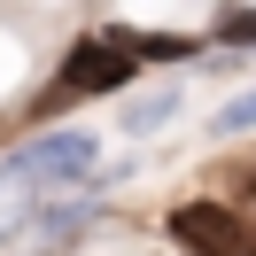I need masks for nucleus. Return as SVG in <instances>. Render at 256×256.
Returning <instances> with one entry per match:
<instances>
[{
	"label": "nucleus",
	"mask_w": 256,
	"mask_h": 256,
	"mask_svg": "<svg viewBox=\"0 0 256 256\" xmlns=\"http://www.w3.org/2000/svg\"><path fill=\"white\" fill-rule=\"evenodd\" d=\"M86 171H94V140L86 132H54V140H39V148L0 163L8 186H62V178H86Z\"/></svg>",
	"instance_id": "obj_2"
},
{
	"label": "nucleus",
	"mask_w": 256,
	"mask_h": 256,
	"mask_svg": "<svg viewBox=\"0 0 256 256\" xmlns=\"http://www.w3.org/2000/svg\"><path fill=\"white\" fill-rule=\"evenodd\" d=\"M240 256H256V225H248V240H240Z\"/></svg>",
	"instance_id": "obj_6"
},
{
	"label": "nucleus",
	"mask_w": 256,
	"mask_h": 256,
	"mask_svg": "<svg viewBox=\"0 0 256 256\" xmlns=\"http://www.w3.org/2000/svg\"><path fill=\"white\" fill-rule=\"evenodd\" d=\"M132 70H140L132 39H124V32H101V39H86V47H70V62L54 70V86L39 94V109H70V101H86V94L132 86Z\"/></svg>",
	"instance_id": "obj_1"
},
{
	"label": "nucleus",
	"mask_w": 256,
	"mask_h": 256,
	"mask_svg": "<svg viewBox=\"0 0 256 256\" xmlns=\"http://www.w3.org/2000/svg\"><path fill=\"white\" fill-rule=\"evenodd\" d=\"M218 39H233V47H256V8H233V16L218 24Z\"/></svg>",
	"instance_id": "obj_4"
},
{
	"label": "nucleus",
	"mask_w": 256,
	"mask_h": 256,
	"mask_svg": "<svg viewBox=\"0 0 256 256\" xmlns=\"http://www.w3.org/2000/svg\"><path fill=\"white\" fill-rule=\"evenodd\" d=\"M248 124H256V94H240V101L218 109V132H248Z\"/></svg>",
	"instance_id": "obj_5"
},
{
	"label": "nucleus",
	"mask_w": 256,
	"mask_h": 256,
	"mask_svg": "<svg viewBox=\"0 0 256 256\" xmlns=\"http://www.w3.org/2000/svg\"><path fill=\"white\" fill-rule=\"evenodd\" d=\"M171 240L186 256H240V240H248V218L225 202H178L171 210Z\"/></svg>",
	"instance_id": "obj_3"
},
{
	"label": "nucleus",
	"mask_w": 256,
	"mask_h": 256,
	"mask_svg": "<svg viewBox=\"0 0 256 256\" xmlns=\"http://www.w3.org/2000/svg\"><path fill=\"white\" fill-rule=\"evenodd\" d=\"M248 202H256V171H248Z\"/></svg>",
	"instance_id": "obj_7"
}]
</instances>
